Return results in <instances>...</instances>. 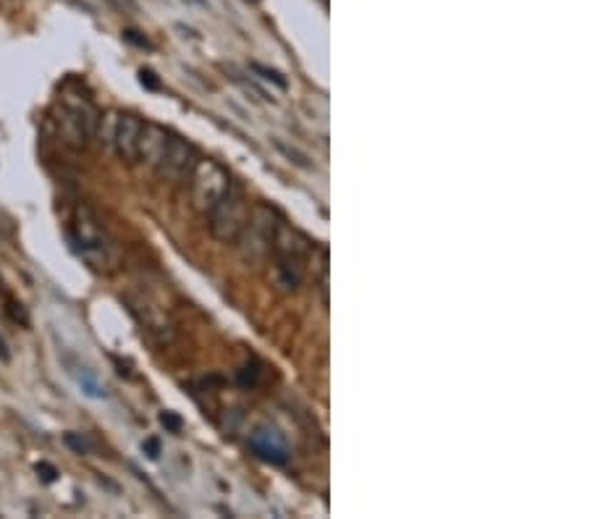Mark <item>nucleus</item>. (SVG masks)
<instances>
[{"mask_svg": "<svg viewBox=\"0 0 590 519\" xmlns=\"http://www.w3.org/2000/svg\"><path fill=\"white\" fill-rule=\"evenodd\" d=\"M71 242L76 255L94 273H116L121 265V252L90 205H76L71 215Z\"/></svg>", "mask_w": 590, "mask_h": 519, "instance_id": "f257e3e1", "label": "nucleus"}, {"mask_svg": "<svg viewBox=\"0 0 590 519\" xmlns=\"http://www.w3.org/2000/svg\"><path fill=\"white\" fill-rule=\"evenodd\" d=\"M273 283L279 291H297L305 273V260L310 257L312 242L281 220L273 237Z\"/></svg>", "mask_w": 590, "mask_h": 519, "instance_id": "f03ea898", "label": "nucleus"}, {"mask_svg": "<svg viewBox=\"0 0 590 519\" xmlns=\"http://www.w3.org/2000/svg\"><path fill=\"white\" fill-rule=\"evenodd\" d=\"M56 123H58L61 139L68 148L85 150L90 145V139L94 137L97 126H100V116H97V108H94L90 97L71 94L68 90H63Z\"/></svg>", "mask_w": 590, "mask_h": 519, "instance_id": "7ed1b4c3", "label": "nucleus"}, {"mask_svg": "<svg viewBox=\"0 0 590 519\" xmlns=\"http://www.w3.org/2000/svg\"><path fill=\"white\" fill-rule=\"evenodd\" d=\"M210 223V234L223 245H237L245 223L249 218V202L245 189L237 182L228 183L226 194L216 202V208L205 215Z\"/></svg>", "mask_w": 590, "mask_h": 519, "instance_id": "20e7f679", "label": "nucleus"}, {"mask_svg": "<svg viewBox=\"0 0 590 519\" xmlns=\"http://www.w3.org/2000/svg\"><path fill=\"white\" fill-rule=\"evenodd\" d=\"M281 215L271 205H255L249 208V218L237 239V245L242 249V257L247 263H260L263 257L271 255L273 249V237L279 228Z\"/></svg>", "mask_w": 590, "mask_h": 519, "instance_id": "39448f33", "label": "nucleus"}, {"mask_svg": "<svg viewBox=\"0 0 590 519\" xmlns=\"http://www.w3.org/2000/svg\"><path fill=\"white\" fill-rule=\"evenodd\" d=\"M189 182H192V205H194V210L208 215L216 208L218 200L226 194L231 176L220 163L210 160V157H200L194 163L192 174H189Z\"/></svg>", "mask_w": 590, "mask_h": 519, "instance_id": "423d86ee", "label": "nucleus"}, {"mask_svg": "<svg viewBox=\"0 0 590 519\" xmlns=\"http://www.w3.org/2000/svg\"><path fill=\"white\" fill-rule=\"evenodd\" d=\"M197 160H200V155L194 150V145L182 139V137H176V134H171L168 145H165V150H163L153 171L165 182H184V179H189Z\"/></svg>", "mask_w": 590, "mask_h": 519, "instance_id": "0eeeda50", "label": "nucleus"}, {"mask_svg": "<svg viewBox=\"0 0 590 519\" xmlns=\"http://www.w3.org/2000/svg\"><path fill=\"white\" fill-rule=\"evenodd\" d=\"M142 119L134 113H113L108 123V145L113 153L119 155L126 163L137 160V148H139V134H142Z\"/></svg>", "mask_w": 590, "mask_h": 519, "instance_id": "6e6552de", "label": "nucleus"}, {"mask_svg": "<svg viewBox=\"0 0 590 519\" xmlns=\"http://www.w3.org/2000/svg\"><path fill=\"white\" fill-rule=\"evenodd\" d=\"M249 449L255 452V457H260L268 464H276L283 467L289 461V446L283 441L279 430L271 428V425H257V428L249 433Z\"/></svg>", "mask_w": 590, "mask_h": 519, "instance_id": "1a4fd4ad", "label": "nucleus"}, {"mask_svg": "<svg viewBox=\"0 0 590 519\" xmlns=\"http://www.w3.org/2000/svg\"><path fill=\"white\" fill-rule=\"evenodd\" d=\"M131 309L139 315V320L145 323V328H148L160 344L171 341V336H174V326H171V320H168V315H165L163 307H157L156 302L148 300V297H139Z\"/></svg>", "mask_w": 590, "mask_h": 519, "instance_id": "9d476101", "label": "nucleus"}, {"mask_svg": "<svg viewBox=\"0 0 590 519\" xmlns=\"http://www.w3.org/2000/svg\"><path fill=\"white\" fill-rule=\"evenodd\" d=\"M168 137H171V131H165L163 126H157V123H150V121L142 123L139 148H137V160H142L145 166L156 168L160 155H163L165 145H168Z\"/></svg>", "mask_w": 590, "mask_h": 519, "instance_id": "9b49d317", "label": "nucleus"}, {"mask_svg": "<svg viewBox=\"0 0 590 519\" xmlns=\"http://www.w3.org/2000/svg\"><path fill=\"white\" fill-rule=\"evenodd\" d=\"M71 372H74V378H76V383L82 386V391H85L87 397L105 398V389L100 386V380L94 378V375H93V372H90V370H87V367H74Z\"/></svg>", "mask_w": 590, "mask_h": 519, "instance_id": "f8f14e48", "label": "nucleus"}, {"mask_svg": "<svg viewBox=\"0 0 590 519\" xmlns=\"http://www.w3.org/2000/svg\"><path fill=\"white\" fill-rule=\"evenodd\" d=\"M63 443H66L74 454H90V452H93V443H90L82 433H66V435H63Z\"/></svg>", "mask_w": 590, "mask_h": 519, "instance_id": "ddd939ff", "label": "nucleus"}, {"mask_svg": "<svg viewBox=\"0 0 590 519\" xmlns=\"http://www.w3.org/2000/svg\"><path fill=\"white\" fill-rule=\"evenodd\" d=\"M37 475H40L45 483H53V480L58 478V470H56L53 464H48V461H40V464H37Z\"/></svg>", "mask_w": 590, "mask_h": 519, "instance_id": "4468645a", "label": "nucleus"}, {"mask_svg": "<svg viewBox=\"0 0 590 519\" xmlns=\"http://www.w3.org/2000/svg\"><path fill=\"white\" fill-rule=\"evenodd\" d=\"M255 71H257V74H263L265 79H271V82H276V85H279L281 90L286 87V79L281 76L279 71H273V68H265V66H257V63H255Z\"/></svg>", "mask_w": 590, "mask_h": 519, "instance_id": "2eb2a0df", "label": "nucleus"}, {"mask_svg": "<svg viewBox=\"0 0 590 519\" xmlns=\"http://www.w3.org/2000/svg\"><path fill=\"white\" fill-rule=\"evenodd\" d=\"M8 315L16 320V323H22V326H27L30 323V318H27V309L24 305H16V302H8Z\"/></svg>", "mask_w": 590, "mask_h": 519, "instance_id": "dca6fc26", "label": "nucleus"}, {"mask_svg": "<svg viewBox=\"0 0 590 519\" xmlns=\"http://www.w3.org/2000/svg\"><path fill=\"white\" fill-rule=\"evenodd\" d=\"M139 82H142L148 90H160V82H157L156 71H150V68H142V71H139Z\"/></svg>", "mask_w": 590, "mask_h": 519, "instance_id": "f3484780", "label": "nucleus"}, {"mask_svg": "<svg viewBox=\"0 0 590 519\" xmlns=\"http://www.w3.org/2000/svg\"><path fill=\"white\" fill-rule=\"evenodd\" d=\"M160 423H163V428H168L171 433H179V430H182V420H179L174 412H163V415H160Z\"/></svg>", "mask_w": 590, "mask_h": 519, "instance_id": "a211bd4d", "label": "nucleus"}, {"mask_svg": "<svg viewBox=\"0 0 590 519\" xmlns=\"http://www.w3.org/2000/svg\"><path fill=\"white\" fill-rule=\"evenodd\" d=\"M237 378H239L242 386H255V383H257V370H255V367H245V370H239Z\"/></svg>", "mask_w": 590, "mask_h": 519, "instance_id": "6ab92c4d", "label": "nucleus"}, {"mask_svg": "<svg viewBox=\"0 0 590 519\" xmlns=\"http://www.w3.org/2000/svg\"><path fill=\"white\" fill-rule=\"evenodd\" d=\"M124 37L131 42V45H137V48H150V42L145 40V37H139V31L134 30H126Z\"/></svg>", "mask_w": 590, "mask_h": 519, "instance_id": "aec40b11", "label": "nucleus"}, {"mask_svg": "<svg viewBox=\"0 0 590 519\" xmlns=\"http://www.w3.org/2000/svg\"><path fill=\"white\" fill-rule=\"evenodd\" d=\"M142 449H145V452H148V457H150V459H157V454H160V446H157V441H156V438H148V441H145V446H142Z\"/></svg>", "mask_w": 590, "mask_h": 519, "instance_id": "412c9836", "label": "nucleus"}, {"mask_svg": "<svg viewBox=\"0 0 590 519\" xmlns=\"http://www.w3.org/2000/svg\"><path fill=\"white\" fill-rule=\"evenodd\" d=\"M11 360V352H8V346H5V341L0 336V362H8Z\"/></svg>", "mask_w": 590, "mask_h": 519, "instance_id": "4be33fe9", "label": "nucleus"}]
</instances>
